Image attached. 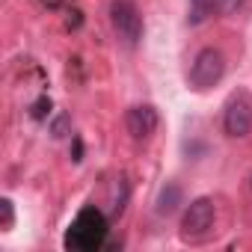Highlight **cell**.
Returning a JSON list of instances; mask_svg holds the SVG:
<instances>
[{
    "instance_id": "obj_9",
    "label": "cell",
    "mask_w": 252,
    "mask_h": 252,
    "mask_svg": "<svg viewBox=\"0 0 252 252\" xmlns=\"http://www.w3.org/2000/svg\"><path fill=\"white\" fill-rule=\"evenodd\" d=\"M246 3H249V0H214L217 12L225 15V18H237V15H243V12H246Z\"/></svg>"
},
{
    "instance_id": "obj_11",
    "label": "cell",
    "mask_w": 252,
    "mask_h": 252,
    "mask_svg": "<svg viewBox=\"0 0 252 252\" xmlns=\"http://www.w3.org/2000/svg\"><path fill=\"white\" fill-rule=\"evenodd\" d=\"M15 222V211H12V199H0V228H12Z\"/></svg>"
},
{
    "instance_id": "obj_1",
    "label": "cell",
    "mask_w": 252,
    "mask_h": 252,
    "mask_svg": "<svg viewBox=\"0 0 252 252\" xmlns=\"http://www.w3.org/2000/svg\"><path fill=\"white\" fill-rule=\"evenodd\" d=\"M110 24L116 39L125 48H137L143 39V15L134 0H113L110 3Z\"/></svg>"
},
{
    "instance_id": "obj_5",
    "label": "cell",
    "mask_w": 252,
    "mask_h": 252,
    "mask_svg": "<svg viewBox=\"0 0 252 252\" xmlns=\"http://www.w3.org/2000/svg\"><path fill=\"white\" fill-rule=\"evenodd\" d=\"M222 128L231 140H243L252 131V98L246 92H234L225 101V113H222Z\"/></svg>"
},
{
    "instance_id": "obj_8",
    "label": "cell",
    "mask_w": 252,
    "mask_h": 252,
    "mask_svg": "<svg viewBox=\"0 0 252 252\" xmlns=\"http://www.w3.org/2000/svg\"><path fill=\"white\" fill-rule=\"evenodd\" d=\"M217 6H214V0H190V9H187V21L196 27V24H202L211 12H214Z\"/></svg>"
},
{
    "instance_id": "obj_12",
    "label": "cell",
    "mask_w": 252,
    "mask_h": 252,
    "mask_svg": "<svg viewBox=\"0 0 252 252\" xmlns=\"http://www.w3.org/2000/svg\"><path fill=\"white\" fill-rule=\"evenodd\" d=\"M45 107H51V101H45V98H42V101L33 107V116H36V119H42V116H45Z\"/></svg>"
},
{
    "instance_id": "obj_6",
    "label": "cell",
    "mask_w": 252,
    "mask_h": 252,
    "mask_svg": "<svg viewBox=\"0 0 252 252\" xmlns=\"http://www.w3.org/2000/svg\"><path fill=\"white\" fill-rule=\"evenodd\" d=\"M158 125H160V116H158V110L152 104H137V107L128 110V116H125V128H128V134L137 143L149 140L158 131Z\"/></svg>"
},
{
    "instance_id": "obj_3",
    "label": "cell",
    "mask_w": 252,
    "mask_h": 252,
    "mask_svg": "<svg viewBox=\"0 0 252 252\" xmlns=\"http://www.w3.org/2000/svg\"><path fill=\"white\" fill-rule=\"evenodd\" d=\"M104 231H107V222H104L101 211L83 208L77 214L71 231H68V246H74V249H95V246H101Z\"/></svg>"
},
{
    "instance_id": "obj_7",
    "label": "cell",
    "mask_w": 252,
    "mask_h": 252,
    "mask_svg": "<svg viewBox=\"0 0 252 252\" xmlns=\"http://www.w3.org/2000/svg\"><path fill=\"white\" fill-rule=\"evenodd\" d=\"M178 205H181V187L178 184H166L163 190H160V196H158V214L160 217H169V214H175L178 211Z\"/></svg>"
},
{
    "instance_id": "obj_2",
    "label": "cell",
    "mask_w": 252,
    "mask_h": 252,
    "mask_svg": "<svg viewBox=\"0 0 252 252\" xmlns=\"http://www.w3.org/2000/svg\"><path fill=\"white\" fill-rule=\"evenodd\" d=\"M225 74V57L220 48H202L196 57H193V65H190V89L193 92H205L211 86H217Z\"/></svg>"
},
{
    "instance_id": "obj_10",
    "label": "cell",
    "mask_w": 252,
    "mask_h": 252,
    "mask_svg": "<svg viewBox=\"0 0 252 252\" xmlns=\"http://www.w3.org/2000/svg\"><path fill=\"white\" fill-rule=\"evenodd\" d=\"M68 128H71V116H68V113H60V116H57V119L51 122V134H54L57 140L68 137V134H71Z\"/></svg>"
},
{
    "instance_id": "obj_4",
    "label": "cell",
    "mask_w": 252,
    "mask_h": 252,
    "mask_svg": "<svg viewBox=\"0 0 252 252\" xmlns=\"http://www.w3.org/2000/svg\"><path fill=\"white\" fill-rule=\"evenodd\" d=\"M214 217H217V208H214V199L208 196H199L187 205L184 217H181V237L184 240H202L211 225H214Z\"/></svg>"
}]
</instances>
